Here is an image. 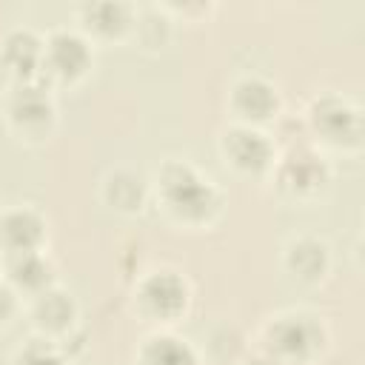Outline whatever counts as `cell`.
Here are the masks:
<instances>
[{
    "label": "cell",
    "mask_w": 365,
    "mask_h": 365,
    "mask_svg": "<svg viewBox=\"0 0 365 365\" xmlns=\"http://www.w3.org/2000/svg\"><path fill=\"white\" fill-rule=\"evenodd\" d=\"M134 365H205L197 345L177 331H148L134 348Z\"/></svg>",
    "instance_id": "17"
},
{
    "label": "cell",
    "mask_w": 365,
    "mask_h": 365,
    "mask_svg": "<svg viewBox=\"0 0 365 365\" xmlns=\"http://www.w3.org/2000/svg\"><path fill=\"white\" fill-rule=\"evenodd\" d=\"M100 202L120 217H137L151 202V177L125 165L111 168L100 180Z\"/></svg>",
    "instance_id": "15"
},
{
    "label": "cell",
    "mask_w": 365,
    "mask_h": 365,
    "mask_svg": "<svg viewBox=\"0 0 365 365\" xmlns=\"http://www.w3.org/2000/svg\"><path fill=\"white\" fill-rule=\"evenodd\" d=\"M151 202L182 231H205L225 211V191L191 160L168 157L151 174Z\"/></svg>",
    "instance_id": "1"
},
{
    "label": "cell",
    "mask_w": 365,
    "mask_h": 365,
    "mask_svg": "<svg viewBox=\"0 0 365 365\" xmlns=\"http://www.w3.org/2000/svg\"><path fill=\"white\" fill-rule=\"evenodd\" d=\"M171 29H174V20L160 9V3H154L148 9H140L131 40H137L148 51H157L171 40Z\"/></svg>",
    "instance_id": "18"
},
{
    "label": "cell",
    "mask_w": 365,
    "mask_h": 365,
    "mask_svg": "<svg viewBox=\"0 0 365 365\" xmlns=\"http://www.w3.org/2000/svg\"><path fill=\"white\" fill-rule=\"evenodd\" d=\"M160 9L177 23L180 17L185 20V23H197L200 17H208L211 11H214V3H160Z\"/></svg>",
    "instance_id": "22"
},
{
    "label": "cell",
    "mask_w": 365,
    "mask_h": 365,
    "mask_svg": "<svg viewBox=\"0 0 365 365\" xmlns=\"http://www.w3.org/2000/svg\"><path fill=\"white\" fill-rule=\"evenodd\" d=\"M9 365H71L66 348L46 342L40 336H29L23 345H17L11 351Z\"/></svg>",
    "instance_id": "20"
},
{
    "label": "cell",
    "mask_w": 365,
    "mask_h": 365,
    "mask_svg": "<svg viewBox=\"0 0 365 365\" xmlns=\"http://www.w3.org/2000/svg\"><path fill=\"white\" fill-rule=\"evenodd\" d=\"M43 34L31 26H11L0 34V74L6 86L40 80Z\"/></svg>",
    "instance_id": "14"
},
{
    "label": "cell",
    "mask_w": 365,
    "mask_h": 365,
    "mask_svg": "<svg viewBox=\"0 0 365 365\" xmlns=\"http://www.w3.org/2000/svg\"><path fill=\"white\" fill-rule=\"evenodd\" d=\"M0 277L14 288V294L26 302L40 291L57 285V265L46 251H29L0 259Z\"/></svg>",
    "instance_id": "16"
},
{
    "label": "cell",
    "mask_w": 365,
    "mask_h": 365,
    "mask_svg": "<svg viewBox=\"0 0 365 365\" xmlns=\"http://www.w3.org/2000/svg\"><path fill=\"white\" fill-rule=\"evenodd\" d=\"M191 302H194V288L180 268L171 265L148 268L137 274L131 282V297H128L131 314L145 325H151V331L160 328L174 331V325L188 317Z\"/></svg>",
    "instance_id": "3"
},
{
    "label": "cell",
    "mask_w": 365,
    "mask_h": 365,
    "mask_svg": "<svg viewBox=\"0 0 365 365\" xmlns=\"http://www.w3.org/2000/svg\"><path fill=\"white\" fill-rule=\"evenodd\" d=\"M257 348L277 365H317L331 348V331L317 311L285 308L259 325Z\"/></svg>",
    "instance_id": "2"
},
{
    "label": "cell",
    "mask_w": 365,
    "mask_h": 365,
    "mask_svg": "<svg viewBox=\"0 0 365 365\" xmlns=\"http://www.w3.org/2000/svg\"><path fill=\"white\" fill-rule=\"evenodd\" d=\"M97 46L77 26H54L43 34L40 80L51 91H71L94 71Z\"/></svg>",
    "instance_id": "7"
},
{
    "label": "cell",
    "mask_w": 365,
    "mask_h": 365,
    "mask_svg": "<svg viewBox=\"0 0 365 365\" xmlns=\"http://www.w3.org/2000/svg\"><path fill=\"white\" fill-rule=\"evenodd\" d=\"M225 111L237 125L271 128L282 117L279 86L259 71L237 74L225 91Z\"/></svg>",
    "instance_id": "9"
},
{
    "label": "cell",
    "mask_w": 365,
    "mask_h": 365,
    "mask_svg": "<svg viewBox=\"0 0 365 365\" xmlns=\"http://www.w3.org/2000/svg\"><path fill=\"white\" fill-rule=\"evenodd\" d=\"M265 182H271L274 194L288 205H314L328 194L334 168L314 145H291L279 151Z\"/></svg>",
    "instance_id": "6"
},
{
    "label": "cell",
    "mask_w": 365,
    "mask_h": 365,
    "mask_svg": "<svg viewBox=\"0 0 365 365\" xmlns=\"http://www.w3.org/2000/svg\"><path fill=\"white\" fill-rule=\"evenodd\" d=\"M23 314V299L14 294V288L0 277V331H6L17 317Z\"/></svg>",
    "instance_id": "21"
},
{
    "label": "cell",
    "mask_w": 365,
    "mask_h": 365,
    "mask_svg": "<svg viewBox=\"0 0 365 365\" xmlns=\"http://www.w3.org/2000/svg\"><path fill=\"white\" fill-rule=\"evenodd\" d=\"M237 365H277V362H274L268 354H262L259 348H254V351H245Z\"/></svg>",
    "instance_id": "23"
},
{
    "label": "cell",
    "mask_w": 365,
    "mask_h": 365,
    "mask_svg": "<svg viewBox=\"0 0 365 365\" xmlns=\"http://www.w3.org/2000/svg\"><path fill=\"white\" fill-rule=\"evenodd\" d=\"M248 348H245L242 331L228 325V322H222V325H214L208 331L205 345H202L200 354H202V359H211V362H228V356H231V362H240V356Z\"/></svg>",
    "instance_id": "19"
},
{
    "label": "cell",
    "mask_w": 365,
    "mask_h": 365,
    "mask_svg": "<svg viewBox=\"0 0 365 365\" xmlns=\"http://www.w3.org/2000/svg\"><path fill=\"white\" fill-rule=\"evenodd\" d=\"M279 265L285 277L302 288H317L331 277L334 268V254L325 237L319 234H294L285 240Z\"/></svg>",
    "instance_id": "12"
},
{
    "label": "cell",
    "mask_w": 365,
    "mask_h": 365,
    "mask_svg": "<svg viewBox=\"0 0 365 365\" xmlns=\"http://www.w3.org/2000/svg\"><path fill=\"white\" fill-rule=\"evenodd\" d=\"M217 154L228 171H234L242 180H268L279 145L271 134V128H251L228 123L217 137Z\"/></svg>",
    "instance_id": "8"
},
{
    "label": "cell",
    "mask_w": 365,
    "mask_h": 365,
    "mask_svg": "<svg viewBox=\"0 0 365 365\" xmlns=\"http://www.w3.org/2000/svg\"><path fill=\"white\" fill-rule=\"evenodd\" d=\"M140 6L128 0H88L74 9V26L94 46L125 43L134 34Z\"/></svg>",
    "instance_id": "11"
},
{
    "label": "cell",
    "mask_w": 365,
    "mask_h": 365,
    "mask_svg": "<svg viewBox=\"0 0 365 365\" xmlns=\"http://www.w3.org/2000/svg\"><path fill=\"white\" fill-rule=\"evenodd\" d=\"M48 220L31 202H11L0 208V259L29 251H46Z\"/></svg>",
    "instance_id": "13"
},
{
    "label": "cell",
    "mask_w": 365,
    "mask_h": 365,
    "mask_svg": "<svg viewBox=\"0 0 365 365\" xmlns=\"http://www.w3.org/2000/svg\"><path fill=\"white\" fill-rule=\"evenodd\" d=\"M302 125L308 134V143L322 154H359L365 145V120L362 108L339 94V91H322L311 97Z\"/></svg>",
    "instance_id": "4"
},
{
    "label": "cell",
    "mask_w": 365,
    "mask_h": 365,
    "mask_svg": "<svg viewBox=\"0 0 365 365\" xmlns=\"http://www.w3.org/2000/svg\"><path fill=\"white\" fill-rule=\"evenodd\" d=\"M23 314L29 319L31 336L54 342L60 348H66V342L77 334V325H80V305H77L74 294L68 288H63L60 282L40 291L31 299H26Z\"/></svg>",
    "instance_id": "10"
},
{
    "label": "cell",
    "mask_w": 365,
    "mask_h": 365,
    "mask_svg": "<svg viewBox=\"0 0 365 365\" xmlns=\"http://www.w3.org/2000/svg\"><path fill=\"white\" fill-rule=\"evenodd\" d=\"M0 117L6 131L23 145H46L60 125L57 97L43 80L6 86L0 97Z\"/></svg>",
    "instance_id": "5"
}]
</instances>
